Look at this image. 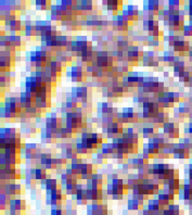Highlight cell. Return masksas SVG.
Instances as JSON below:
<instances>
[{"label": "cell", "instance_id": "obj_1", "mask_svg": "<svg viewBox=\"0 0 192 215\" xmlns=\"http://www.w3.org/2000/svg\"><path fill=\"white\" fill-rule=\"evenodd\" d=\"M66 76L73 82H81L84 78V71L79 65H71L66 70Z\"/></svg>", "mask_w": 192, "mask_h": 215}, {"label": "cell", "instance_id": "obj_2", "mask_svg": "<svg viewBox=\"0 0 192 215\" xmlns=\"http://www.w3.org/2000/svg\"><path fill=\"white\" fill-rule=\"evenodd\" d=\"M112 25H113L115 30H124V28H127L129 26V20L126 17H124L122 13L116 14V15L113 17Z\"/></svg>", "mask_w": 192, "mask_h": 215}, {"label": "cell", "instance_id": "obj_3", "mask_svg": "<svg viewBox=\"0 0 192 215\" xmlns=\"http://www.w3.org/2000/svg\"><path fill=\"white\" fill-rule=\"evenodd\" d=\"M142 57L141 53H140V48L138 46H129L127 49V52H126V58H127L128 62H136V61H139Z\"/></svg>", "mask_w": 192, "mask_h": 215}, {"label": "cell", "instance_id": "obj_4", "mask_svg": "<svg viewBox=\"0 0 192 215\" xmlns=\"http://www.w3.org/2000/svg\"><path fill=\"white\" fill-rule=\"evenodd\" d=\"M71 94L74 96L76 99H77L81 103L87 101V97H88V88L85 87V86H79V87H74L72 89Z\"/></svg>", "mask_w": 192, "mask_h": 215}, {"label": "cell", "instance_id": "obj_5", "mask_svg": "<svg viewBox=\"0 0 192 215\" xmlns=\"http://www.w3.org/2000/svg\"><path fill=\"white\" fill-rule=\"evenodd\" d=\"M172 46H173V48H174V51H175V52H179V53H183L185 51L189 50V43L183 40L182 38L181 39L176 40Z\"/></svg>", "mask_w": 192, "mask_h": 215}, {"label": "cell", "instance_id": "obj_6", "mask_svg": "<svg viewBox=\"0 0 192 215\" xmlns=\"http://www.w3.org/2000/svg\"><path fill=\"white\" fill-rule=\"evenodd\" d=\"M142 26H143L145 30H147L149 33H152V32L158 30V22L154 19H147V20H143Z\"/></svg>", "mask_w": 192, "mask_h": 215}, {"label": "cell", "instance_id": "obj_7", "mask_svg": "<svg viewBox=\"0 0 192 215\" xmlns=\"http://www.w3.org/2000/svg\"><path fill=\"white\" fill-rule=\"evenodd\" d=\"M30 174H32V176L34 178V180H39V182L48 177L46 170L42 167H37V166L30 170Z\"/></svg>", "mask_w": 192, "mask_h": 215}, {"label": "cell", "instance_id": "obj_8", "mask_svg": "<svg viewBox=\"0 0 192 215\" xmlns=\"http://www.w3.org/2000/svg\"><path fill=\"white\" fill-rule=\"evenodd\" d=\"M143 206V203H141L140 201L136 200L134 198L128 199L127 201V210L130 212H138L140 211V208Z\"/></svg>", "mask_w": 192, "mask_h": 215}, {"label": "cell", "instance_id": "obj_9", "mask_svg": "<svg viewBox=\"0 0 192 215\" xmlns=\"http://www.w3.org/2000/svg\"><path fill=\"white\" fill-rule=\"evenodd\" d=\"M122 116H123V120H124V123H128V122L135 118L137 115L135 114V111L132 108H124L123 111H122Z\"/></svg>", "mask_w": 192, "mask_h": 215}, {"label": "cell", "instance_id": "obj_10", "mask_svg": "<svg viewBox=\"0 0 192 215\" xmlns=\"http://www.w3.org/2000/svg\"><path fill=\"white\" fill-rule=\"evenodd\" d=\"M48 65L50 67V70L57 75L60 74L61 72H62V70H63V64L61 63V62H59L58 60H55V59H51V61L49 62Z\"/></svg>", "mask_w": 192, "mask_h": 215}, {"label": "cell", "instance_id": "obj_11", "mask_svg": "<svg viewBox=\"0 0 192 215\" xmlns=\"http://www.w3.org/2000/svg\"><path fill=\"white\" fill-rule=\"evenodd\" d=\"M68 37L66 35H62V34H58V36L55 37V43H57V47L59 48H66L68 44Z\"/></svg>", "mask_w": 192, "mask_h": 215}, {"label": "cell", "instance_id": "obj_12", "mask_svg": "<svg viewBox=\"0 0 192 215\" xmlns=\"http://www.w3.org/2000/svg\"><path fill=\"white\" fill-rule=\"evenodd\" d=\"M104 6H106V9L110 11H117L119 7L122 6L121 1H115V0H109V1H104L103 2Z\"/></svg>", "mask_w": 192, "mask_h": 215}, {"label": "cell", "instance_id": "obj_13", "mask_svg": "<svg viewBox=\"0 0 192 215\" xmlns=\"http://www.w3.org/2000/svg\"><path fill=\"white\" fill-rule=\"evenodd\" d=\"M75 151H76V153H77V155H84V154H87L88 150L86 148H85V146L83 145V142H81V139L79 138V139H77V141H76V144H75Z\"/></svg>", "mask_w": 192, "mask_h": 215}, {"label": "cell", "instance_id": "obj_14", "mask_svg": "<svg viewBox=\"0 0 192 215\" xmlns=\"http://www.w3.org/2000/svg\"><path fill=\"white\" fill-rule=\"evenodd\" d=\"M175 59H176V54L172 51H165L164 53H163V57H162V60L166 63H170L174 65L175 63Z\"/></svg>", "mask_w": 192, "mask_h": 215}, {"label": "cell", "instance_id": "obj_15", "mask_svg": "<svg viewBox=\"0 0 192 215\" xmlns=\"http://www.w3.org/2000/svg\"><path fill=\"white\" fill-rule=\"evenodd\" d=\"M153 120V123H155V124H161L163 126V124L164 123H166V114L164 113V112H162V111H160L157 113V114L155 115L154 118H152Z\"/></svg>", "mask_w": 192, "mask_h": 215}, {"label": "cell", "instance_id": "obj_16", "mask_svg": "<svg viewBox=\"0 0 192 215\" xmlns=\"http://www.w3.org/2000/svg\"><path fill=\"white\" fill-rule=\"evenodd\" d=\"M35 6H36L38 10H44V9H47L48 7H51V4L49 1H46V0H36Z\"/></svg>", "mask_w": 192, "mask_h": 215}, {"label": "cell", "instance_id": "obj_17", "mask_svg": "<svg viewBox=\"0 0 192 215\" xmlns=\"http://www.w3.org/2000/svg\"><path fill=\"white\" fill-rule=\"evenodd\" d=\"M24 112H25V114H26L27 116H35V115H38L39 110H38L37 108L33 104V105L27 107L26 109H24Z\"/></svg>", "mask_w": 192, "mask_h": 215}, {"label": "cell", "instance_id": "obj_18", "mask_svg": "<svg viewBox=\"0 0 192 215\" xmlns=\"http://www.w3.org/2000/svg\"><path fill=\"white\" fill-rule=\"evenodd\" d=\"M141 133H142V135H143V137L149 138V139H150V138H152V136H154V135H155L154 128L150 127V126H149V127H147V126H145V127L142 128Z\"/></svg>", "mask_w": 192, "mask_h": 215}, {"label": "cell", "instance_id": "obj_19", "mask_svg": "<svg viewBox=\"0 0 192 215\" xmlns=\"http://www.w3.org/2000/svg\"><path fill=\"white\" fill-rule=\"evenodd\" d=\"M179 81L180 82H183V83H186V84H187V83H188L189 82V79H190V78H191V73H190V72H189V71H182L181 73H180V74H179Z\"/></svg>", "mask_w": 192, "mask_h": 215}, {"label": "cell", "instance_id": "obj_20", "mask_svg": "<svg viewBox=\"0 0 192 215\" xmlns=\"http://www.w3.org/2000/svg\"><path fill=\"white\" fill-rule=\"evenodd\" d=\"M65 159H63L62 157H57V158H53V166L54 168H61L63 167V164L65 163Z\"/></svg>", "mask_w": 192, "mask_h": 215}, {"label": "cell", "instance_id": "obj_21", "mask_svg": "<svg viewBox=\"0 0 192 215\" xmlns=\"http://www.w3.org/2000/svg\"><path fill=\"white\" fill-rule=\"evenodd\" d=\"M111 90L114 92L115 96H122V95L124 94L125 91V88L121 85H117V86H114V87L111 88Z\"/></svg>", "mask_w": 192, "mask_h": 215}, {"label": "cell", "instance_id": "obj_22", "mask_svg": "<svg viewBox=\"0 0 192 215\" xmlns=\"http://www.w3.org/2000/svg\"><path fill=\"white\" fill-rule=\"evenodd\" d=\"M183 36H192V26L191 25H183L182 26Z\"/></svg>", "mask_w": 192, "mask_h": 215}, {"label": "cell", "instance_id": "obj_23", "mask_svg": "<svg viewBox=\"0 0 192 215\" xmlns=\"http://www.w3.org/2000/svg\"><path fill=\"white\" fill-rule=\"evenodd\" d=\"M123 198H124V195H113L112 196V200H115V201L122 200Z\"/></svg>", "mask_w": 192, "mask_h": 215}, {"label": "cell", "instance_id": "obj_24", "mask_svg": "<svg viewBox=\"0 0 192 215\" xmlns=\"http://www.w3.org/2000/svg\"><path fill=\"white\" fill-rule=\"evenodd\" d=\"M44 215H45V214H44Z\"/></svg>", "mask_w": 192, "mask_h": 215}]
</instances>
